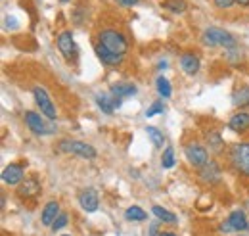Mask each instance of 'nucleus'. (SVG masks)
<instances>
[{
  "mask_svg": "<svg viewBox=\"0 0 249 236\" xmlns=\"http://www.w3.org/2000/svg\"><path fill=\"white\" fill-rule=\"evenodd\" d=\"M98 44L106 46L107 50H111V52H115V54H119V56H124L126 50H128V42H126L124 35L115 29L100 31V35H98Z\"/></svg>",
  "mask_w": 249,
  "mask_h": 236,
  "instance_id": "f257e3e1",
  "label": "nucleus"
},
{
  "mask_svg": "<svg viewBox=\"0 0 249 236\" xmlns=\"http://www.w3.org/2000/svg\"><path fill=\"white\" fill-rule=\"evenodd\" d=\"M203 44L207 46H224V48H232L236 46V39L224 29L218 27H209L203 31Z\"/></svg>",
  "mask_w": 249,
  "mask_h": 236,
  "instance_id": "f03ea898",
  "label": "nucleus"
},
{
  "mask_svg": "<svg viewBox=\"0 0 249 236\" xmlns=\"http://www.w3.org/2000/svg\"><path fill=\"white\" fill-rule=\"evenodd\" d=\"M230 163L236 171L249 177V142H240L230 148Z\"/></svg>",
  "mask_w": 249,
  "mask_h": 236,
  "instance_id": "7ed1b4c3",
  "label": "nucleus"
},
{
  "mask_svg": "<svg viewBox=\"0 0 249 236\" xmlns=\"http://www.w3.org/2000/svg\"><path fill=\"white\" fill-rule=\"evenodd\" d=\"M33 96H35V102H36V106L40 108V114L44 116V118L48 119H56V106H54V102H52V98H50V94L46 92L44 87H33Z\"/></svg>",
  "mask_w": 249,
  "mask_h": 236,
  "instance_id": "20e7f679",
  "label": "nucleus"
},
{
  "mask_svg": "<svg viewBox=\"0 0 249 236\" xmlns=\"http://www.w3.org/2000/svg\"><path fill=\"white\" fill-rule=\"evenodd\" d=\"M60 150L67 152V154H75V156H81L85 159H94L96 157V150L87 142H81V140H71V138H63L60 142Z\"/></svg>",
  "mask_w": 249,
  "mask_h": 236,
  "instance_id": "39448f33",
  "label": "nucleus"
},
{
  "mask_svg": "<svg viewBox=\"0 0 249 236\" xmlns=\"http://www.w3.org/2000/svg\"><path fill=\"white\" fill-rule=\"evenodd\" d=\"M184 156H186L188 163L192 165V167H197V169H201L207 161H209V154H207V150L201 146L199 142H190L184 146Z\"/></svg>",
  "mask_w": 249,
  "mask_h": 236,
  "instance_id": "423d86ee",
  "label": "nucleus"
},
{
  "mask_svg": "<svg viewBox=\"0 0 249 236\" xmlns=\"http://www.w3.org/2000/svg\"><path fill=\"white\" fill-rule=\"evenodd\" d=\"M58 48H60L62 56L67 59V61L77 58L79 48H77V44H75V39H73V33H71V31L60 33V37H58Z\"/></svg>",
  "mask_w": 249,
  "mask_h": 236,
  "instance_id": "0eeeda50",
  "label": "nucleus"
},
{
  "mask_svg": "<svg viewBox=\"0 0 249 236\" xmlns=\"http://www.w3.org/2000/svg\"><path fill=\"white\" fill-rule=\"evenodd\" d=\"M25 123L35 135H50L52 133V127H48L42 116L36 114V112H27L25 114Z\"/></svg>",
  "mask_w": 249,
  "mask_h": 236,
  "instance_id": "6e6552de",
  "label": "nucleus"
},
{
  "mask_svg": "<svg viewBox=\"0 0 249 236\" xmlns=\"http://www.w3.org/2000/svg\"><path fill=\"white\" fill-rule=\"evenodd\" d=\"M23 177H25V171H23V165H19V163H10L2 171V180L6 184H10V186L23 182Z\"/></svg>",
  "mask_w": 249,
  "mask_h": 236,
  "instance_id": "1a4fd4ad",
  "label": "nucleus"
},
{
  "mask_svg": "<svg viewBox=\"0 0 249 236\" xmlns=\"http://www.w3.org/2000/svg\"><path fill=\"white\" fill-rule=\"evenodd\" d=\"M96 104H98V108L104 112V114H107V116H111L113 112H115V108H119L121 104H123V100L121 98H117V96H109V94H96Z\"/></svg>",
  "mask_w": 249,
  "mask_h": 236,
  "instance_id": "9d476101",
  "label": "nucleus"
},
{
  "mask_svg": "<svg viewBox=\"0 0 249 236\" xmlns=\"http://www.w3.org/2000/svg\"><path fill=\"white\" fill-rule=\"evenodd\" d=\"M79 204H81V207H83L85 211H89V213L96 211L98 206H100L98 192H96L94 188H85V190H81V194H79Z\"/></svg>",
  "mask_w": 249,
  "mask_h": 236,
  "instance_id": "9b49d317",
  "label": "nucleus"
},
{
  "mask_svg": "<svg viewBox=\"0 0 249 236\" xmlns=\"http://www.w3.org/2000/svg\"><path fill=\"white\" fill-rule=\"evenodd\" d=\"M220 167L217 165V161H213V159H209L201 169H199V177L203 178L205 182H209V184H213V182H218L220 180Z\"/></svg>",
  "mask_w": 249,
  "mask_h": 236,
  "instance_id": "f8f14e48",
  "label": "nucleus"
},
{
  "mask_svg": "<svg viewBox=\"0 0 249 236\" xmlns=\"http://www.w3.org/2000/svg\"><path fill=\"white\" fill-rule=\"evenodd\" d=\"M180 67H182V71L186 75H196L199 71V67H201V61L194 52H184L180 56Z\"/></svg>",
  "mask_w": 249,
  "mask_h": 236,
  "instance_id": "ddd939ff",
  "label": "nucleus"
},
{
  "mask_svg": "<svg viewBox=\"0 0 249 236\" xmlns=\"http://www.w3.org/2000/svg\"><path fill=\"white\" fill-rule=\"evenodd\" d=\"M228 129H232L234 133H248L249 131V114L248 112H238L234 114L228 121Z\"/></svg>",
  "mask_w": 249,
  "mask_h": 236,
  "instance_id": "4468645a",
  "label": "nucleus"
},
{
  "mask_svg": "<svg viewBox=\"0 0 249 236\" xmlns=\"http://www.w3.org/2000/svg\"><path fill=\"white\" fill-rule=\"evenodd\" d=\"M60 217V204L58 202H48L44 209H42V213H40V221H42V225L44 227H52L54 225V221Z\"/></svg>",
  "mask_w": 249,
  "mask_h": 236,
  "instance_id": "2eb2a0df",
  "label": "nucleus"
},
{
  "mask_svg": "<svg viewBox=\"0 0 249 236\" xmlns=\"http://www.w3.org/2000/svg\"><path fill=\"white\" fill-rule=\"evenodd\" d=\"M228 225L232 227V231H248L249 229V223H248V217H246V211L244 209H236L228 215Z\"/></svg>",
  "mask_w": 249,
  "mask_h": 236,
  "instance_id": "dca6fc26",
  "label": "nucleus"
},
{
  "mask_svg": "<svg viewBox=\"0 0 249 236\" xmlns=\"http://www.w3.org/2000/svg\"><path fill=\"white\" fill-rule=\"evenodd\" d=\"M96 56L102 59L106 65H117V63H121V61H123V56H119V54H115V52L107 50V48H106V46H102V44H98V46H96Z\"/></svg>",
  "mask_w": 249,
  "mask_h": 236,
  "instance_id": "f3484780",
  "label": "nucleus"
},
{
  "mask_svg": "<svg viewBox=\"0 0 249 236\" xmlns=\"http://www.w3.org/2000/svg\"><path fill=\"white\" fill-rule=\"evenodd\" d=\"M38 190H40L38 180H36V178H27L25 182L19 184L18 194H19V198H33L35 194H38Z\"/></svg>",
  "mask_w": 249,
  "mask_h": 236,
  "instance_id": "a211bd4d",
  "label": "nucleus"
},
{
  "mask_svg": "<svg viewBox=\"0 0 249 236\" xmlns=\"http://www.w3.org/2000/svg\"><path fill=\"white\" fill-rule=\"evenodd\" d=\"M232 104L236 108H248L249 106V87H240L236 89L234 96H232Z\"/></svg>",
  "mask_w": 249,
  "mask_h": 236,
  "instance_id": "6ab92c4d",
  "label": "nucleus"
},
{
  "mask_svg": "<svg viewBox=\"0 0 249 236\" xmlns=\"http://www.w3.org/2000/svg\"><path fill=\"white\" fill-rule=\"evenodd\" d=\"M146 211L138 206H130L124 211V219L126 221H134V223H140V221H146Z\"/></svg>",
  "mask_w": 249,
  "mask_h": 236,
  "instance_id": "aec40b11",
  "label": "nucleus"
},
{
  "mask_svg": "<svg viewBox=\"0 0 249 236\" xmlns=\"http://www.w3.org/2000/svg\"><path fill=\"white\" fill-rule=\"evenodd\" d=\"M152 213L156 215L161 223H171V225H173V223H177V215H175V213H171V211H167V209H163L161 206L152 207Z\"/></svg>",
  "mask_w": 249,
  "mask_h": 236,
  "instance_id": "412c9836",
  "label": "nucleus"
},
{
  "mask_svg": "<svg viewBox=\"0 0 249 236\" xmlns=\"http://www.w3.org/2000/svg\"><path fill=\"white\" fill-rule=\"evenodd\" d=\"M111 94L117 96V98H124V96H130L136 92L134 85H124V83H117V85H111Z\"/></svg>",
  "mask_w": 249,
  "mask_h": 236,
  "instance_id": "4be33fe9",
  "label": "nucleus"
},
{
  "mask_svg": "<svg viewBox=\"0 0 249 236\" xmlns=\"http://www.w3.org/2000/svg\"><path fill=\"white\" fill-rule=\"evenodd\" d=\"M146 133H148V137L152 138L154 146L163 148V144H165V137H163V133H161L157 127H146Z\"/></svg>",
  "mask_w": 249,
  "mask_h": 236,
  "instance_id": "5701e85b",
  "label": "nucleus"
},
{
  "mask_svg": "<svg viewBox=\"0 0 249 236\" xmlns=\"http://www.w3.org/2000/svg\"><path fill=\"white\" fill-rule=\"evenodd\" d=\"M207 144H209V148H211L213 152H222V148H224L222 137H220L218 133H209V135H207Z\"/></svg>",
  "mask_w": 249,
  "mask_h": 236,
  "instance_id": "b1692460",
  "label": "nucleus"
},
{
  "mask_svg": "<svg viewBox=\"0 0 249 236\" xmlns=\"http://www.w3.org/2000/svg\"><path fill=\"white\" fill-rule=\"evenodd\" d=\"M163 6L167 10H171V12H175V14H182L186 10V2L184 0H165Z\"/></svg>",
  "mask_w": 249,
  "mask_h": 236,
  "instance_id": "393cba45",
  "label": "nucleus"
},
{
  "mask_svg": "<svg viewBox=\"0 0 249 236\" xmlns=\"http://www.w3.org/2000/svg\"><path fill=\"white\" fill-rule=\"evenodd\" d=\"M161 165H163V169H171L175 165V152L171 146L165 148V152L161 156Z\"/></svg>",
  "mask_w": 249,
  "mask_h": 236,
  "instance_id": "a878e982",
  "label": "nucleus"
},
{
  "mask_svg": "<svg viewBox=\"0 0 249 236\" xmlns=\"http://www.w3.org/2000/svg\"><path fill=\"white\" fill-rule=\"evenodd\" d=\"M157 92H159V96H163V98H169V96L173 94L171 83H169L165 77H159V79H157Z\"/></svg>",
  "mask_w": 249,
  "mask_h": 236,
  "instance_id": "bb28decb",
  "label": "nucleus"
},
{
  "mask_svg": "<svg viewBox=\"0 0 249 236\" xmlns=\"http://www.w3.org/2000/svg\"><path fill=\"white\" fill-rule=\"evenodd\" d=\"M163 110H165L163 102H154V104L146 110V118H154V116H157V114H163Z\"/></svg>",
  "mask_w": 249,
  "mask_h": 236,
  "instance_id": "cd10ccee",
  "label": "nucleus"
},
{
  "mask_svg": "<svg viewBox=\"0 0 249 236\" xmlns=\"http://www.w3.org/2000/svg\"><path fill=\"white\" fill-rule=\"evenodd\" d=\"M67 223H69V215H67V213H60V217H58V219L54 221V225H52L50 229H52V231L56 233V231H60V229H63V227H65Z\"/></svg>",
  "mask_w": 249,
  "mask_h": 236,
  "instance_id": "c85d7f7f",
  "label": "nucleus"
},
{
  "mask_svg": "<svg viewBox=\"0 0 249 236\" xmlns=\"http://www.w3.org/2000/svg\"><path fill=\"white\" fill-rule=\"evenodd\" d=\"M217 8H232L236 0H213Z\"/></svg>",
  "mask_w": 249,
  "mask_h": 236,
  "instance_id": "c756f323",
  "label": "nucleus"
},
{
  "mask_svg": "<svg viewBox=\"0 0 249 236\" xmlns=\"http://www.w3.org/2000/svg\"><path fill=\"white\" fill-rule=\"evenodd\" d=\"M119 6H123V8H128V6H134L138 0H115Z\"/></svg>",
  "mask_w": 249,
  "mask_h": 236,
  "instance_id": "7c9ffc66",
  "label": "nucleus"
},
{
  "mask_svg": "<svg viewBox=\"0 0 249 236\" xmlns=\"http://www.w3.org/2000/svg\"><path fill=\"white\" fill-rule=\"evenodd\" d=\"M157 236H178V235H175V233H169V231H163V233H159Z\"/></svg>",
  "mask_w": 249,
  "mask_h": 236,
  "instance_id": "2f4dec72",
  "label": "nucleus"
},
{
  "mask_svg": "<svg viewBox=\"0 0 249 236\" xmlns=\"http://www.w3.org/2000/svg\"><path fill=\"white\" fill-rule=\"evenodd\" d=\"M240 6H249V0H236Z\"/></svg>",
  "mask_w": 249,
  "mask_h": 236,
  "instance_id": "473e14b6",
  "label": "nucleus"
},
{
  "mask_svg": "<svg viewBox=\"0 0 249 236\" xmlns=\"http://www.w3.org/2000/svg\"><path fill=\"white\" fill-rule=\"evenodd\" d=\"M62 236H71V235H62Z\"/></svg>",
  "mask_w": 249,
  "mask_h": 236,
  "instance_id": "72a5a7b5",
  "label": "nucleus"
},
{
  "mask_svg": "<svg viewBox=\"0 0 249 236\" xmlns=\"http://www.w3.org/2000/svg\"><path fill=\"white\" fill-rule=\"evenodd\" d=\"M248 206H249V202H248Z\"/></svg>",
  "mask_w": 249,
  "mask_h": 236,
  "instance_id": "f704fd0d",
  "label": "nucleus"
}]
</instances>
